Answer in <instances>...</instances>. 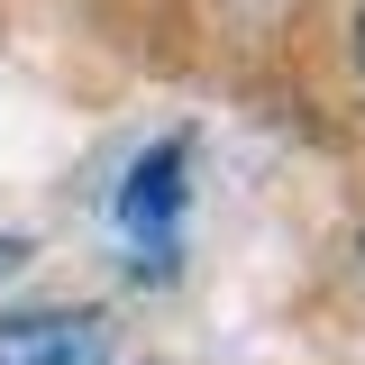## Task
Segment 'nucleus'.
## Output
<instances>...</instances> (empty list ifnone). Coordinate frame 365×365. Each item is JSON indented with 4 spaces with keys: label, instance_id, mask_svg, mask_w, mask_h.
Instances as JSON below:
<instances>
[{
    "label": "nucleus",
    "instance_id": "obj_1",
    "mask_svg": "<svg viewBox=\"0 0 365 365\" xmlns=\"http://www.w3.org/2000/svg\"><path fill=\"white\" fill-rule=\"evenodd\" d=\"M192 146L182 137H165V146H146L128 165V182H119V228L137 237V265L165 274L174 265V220H182V192H192Z\"/></svg>",
    "mask_w": 365,
    "mask_h": 365
},
{
    "label": "nucleus",
    "instance_id": "obj_2",
    "mask_svg": "<svg viewBox=\"0 0 365 365\" xmlns=\"http://www.w3.org/2000/svg\"><path fill=\"white\" fill-rule=\"evenodd\" d=\"M110 329L101 311H9L0 319V365H101Z\"/></svg>",
    "mask_w": 365,
    "mask_h": 365
},
{
    "label": "nucleus",
    "instance_id": "obj_3",
    "mask_svg": "<svg viewBox=\"0 0 365 365\" xmlns=\"http://www.w3.org/2000/svg\"><path fill=\"white\" fill-rule=\"evenodd\" d=\"M19 256H28V247H19V237H0V274H9V265H19Z\"/></svg>",
    "mask_w": 365,
    "mask_h": 365
},
{
    "label": "nucleus",
    "instance_id": "obj_4",
    "mask_svg": "<svg viewBox=\"0 0 365 365\" xmlns=\"http://www.w3.org/2000/svg\"><path fill=\"white\" fill-rule=\"evenodd\" d=\"M356 55H365V19H356Z\"/></svg>",
    "mask_w": 365,
    "mask_h": 365
}]
</instances>
